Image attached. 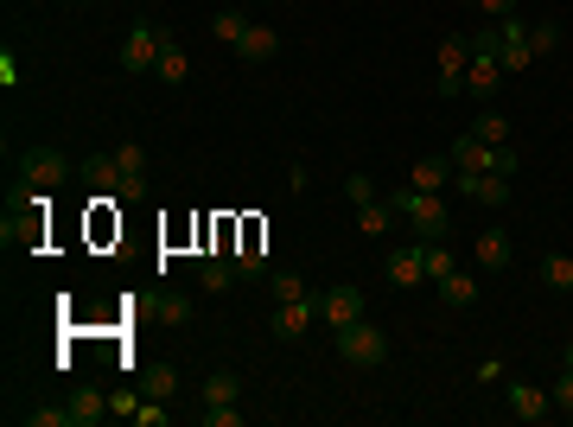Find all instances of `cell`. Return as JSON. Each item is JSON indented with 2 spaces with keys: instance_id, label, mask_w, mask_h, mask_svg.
<instances>
[{
  "instance_id": "8fae6325",
  "label": "cell",
  "mask_w": 573,
  "mask_h": 427,
  "mask_svg": "<svg viewBox=\"0 0 573 427\" xmlns=\"http://www.w3.org/2000/svg\"><path fill=\"white\" fill-rule=\"evenodd\" d=\"M453 185V153H427L414 160V192H446Z\"/></svg>"
},
{
  "instance_id": "e575fe53",
  "label": "cell",
  "mask_w": 573,
  "mask_h": 427,
  "mask_svg": "<svg viewBox=\"0 0 573 427\" xmlns=\"http://www.w3.org/2000/svg\"><path fill=\"white\" fill-rule=\"evenodd\" d=\"M160 319H166V326H185V319H191V300H185V294H166V300H160Z\"/></svg>"
},
{
  "instance_id": "cb8c5ba5",
  "label": "cell",
  "mask_w": 573,
  "mask_h": 427,
  "mask_svg": "<svg viewBox=\"0 0 573 427\" xmlns=\"http://www.w3.org/2000/svg\"><path fill=\"white\" fill-rule=\"evenodd\" d=\"M542 287L573 294V255H542Z\"/></svg>"
},
{
  "instance_id": "9c48e42d",
  "label": "cell",
  "mask_w": 573,
  "mask_h": 427,
  "mask_svg": "<svg viewBox=\"0 0 573 427\" xmlns=\"http://www.w3.org/2000/svg\"><path fill=\"white\" fill-rule=\"evenodd\" d=\"M446 153H453V173H491V160H497V147H484L472 128H465Z\"/></svg>"
},
{
  "instance_id": "b9f144b4",
  "label": "cell",
  "mask_w": 573,
  "mask_h": 427,
  "mask_svg": "<svg viewBox=\"0 0 573 427\" xmlns=\"http://www.w3.org/2000/svg\"><path fill=\"white\" fill-rule=\"evenodd\" d=\"M77 7H90V0H77Z\"/></svg>"
},
{
  "instance_id": "8d00e7d4",
  "label": "cell",
  "mask_w": 573,
  "mask_h": 427,
  "mask_svg": "<svg viewBox=\"0 0 573 427\" xmlns=\"http://www.w3.org/2000/svg\"><path fill=\"white\" fill-rule=\"evenodd\" d=\"M344 192H351V204H376V185L363 179V173H351V179H344Z\"/></svg>"
},
{
  "instance_id": "4316f807",
  "label": "cell",
  "mask_w": 573,
  "mask_h": 427,
  "mask_svg": "<svg viewBox=\"0 0 573 427\" xmlns=\"http://www.w3.org/2000/svg\"><path fill=\"white\" fill-rule=\"evenodd\" d=\"M421 255H427V281H446V275H453V249H446V236H440V243H421Z\"/></svg>"
},
{
  "instance_id": "f546056e",
  "label": "cell",
  "mask_w": 573,
  "mask_h": 427,
  "mask_svg": "<svg viewBox=\"0 0 573 427\" xmlns=\"http://www.w3.org/2000/svg\"><path fill=\"white\" fill-rule=\"evenodd\" d=\"M198 421H204V427H242V408H236V402H204Z\"/></svg>"
},
{
  "instance_id": "2e32d148",
  "label": "cell",
  "mask_w": 573,
  "mask_h": 427,
  "mask_svg": "<svg viewBox=\"0 0 573 427\" xmlns=\"http://www.w3.org/2000/svg\"><path fill=\"white\" fill-rule=\"evenodd\" d=\"M497 83H503L497 58H472V64H465V90H472V96H497Z\"/></svg>"
},
{
  "instance_id": "5b68a950",
  "label": "cell",
  "mask_w": 573,
  "mask_h": 427,
  "mask_svg": "<svg viewBox=\"0 0 573 427\" xmlns=\"http://www.w3.org/2000/svg\"><path fill=\"white\" fill-rule=\"evenodd\" d=\"M319 319V294H306V300H281L268 313V332L281 338V345H293V338H306V326Z\"/></svg>"
},
{
  "instance_id": "30bf717a",
  "label": "cell",
  "mask_w": 573,
  "mask_h": 427,
  "mask_svg": "<svg viewBox=\"0 0 573 427\" xmlns=\"http://www.w3.org/2000/svg\"><path fill=\"white\" fill-rule=\"evenodd\" d=\"M510 415L516 421H548L554 415V396H548V389H535V383H516L510 389Z\"/></svg>"
},
{
  "instance_id": "7a4b0ae2",
  "label": "cell",
  "mask_w": 573,
  "mask_h": 427,
  "mask_svg": "<svg viewBox=\"0 0 573 427\" xmlns=\"http://www.w3.org/2000/svg\"><path fill=\"white\" fill-rule=\"evenodd\" d=\"M332 338H338V357H344V364H357V370H376L382 357H389V332L370 326V319H357V326H344Z\"/></svg>"
},
{
  "instance_id": "3957f363",
  "label": "cell",
  "mask_w": 573,
  "mask_h": 427,
  "mask_svg": "<svg viewBox=\"0 0 573 427\" xmlns=\"http://www.w3.org/2000/svg\"><path fill=\"white\" fill-rule=\"evenodd\" d=\"M160 45H166V32L153 26V20H134L128 26V39H121V71H153V64H160Z\"/></svg>"
},
{
  "instance_id": "f35d334b",
  "label": "cell",
  "mask_w": 573,
  "mask_h": 427,
  "mask_svg": "<svg viewBox=\"0 0 573 427\" xmlns=\"http://www.w3.org/2000/svg\"><path fill=\"white\" fill-rule=\"evenodd\" d=\"M0 83H7V90L20 83V58H13V51H0Z\"/></svg>"
},
{
  "instance_id": "d4e9b609",
  "label": "cell",
  "mask_w": 573,
  "mask_h": 427,
  "mask_svg": "<svg viewBox=\"0 0 573 427\" xmlns=\"http://www.w3.org/2000/svg\"><path fill=\"white\" fill-rule=\"evenodd\" d=\"M440 300H446V306H478V281H472V275H459V268H453V275L440 281Z\"/></svg>"
},
{
  "instance_id": "ab89813d",
  "label": "cell",
  "mask_w": 573,
  "mask_h": 427,
  "mask_svg": "<svg viewBox=\"0 0 573 427\" xmlns=\"http://www.w3.org/2000/svg\"><path fill=\"white\" fill-rule=\"evenodd\" d=\"M472 7H484V13H497V20H510V13H516V0H472Z\"/></svg>"
},
{
  "instance_id": "7c38bea8",
  "label": "cell",
  "mask_w": 573,
  "mask_h": 427,
  "mask_svg": "<svg viewBox=\"0 0 573 427\" xmlns=\"http://www.w3.org/2000/svg\"><path fill=\"white\" fill-rule=\"evenodd\" d=\"M274 51H281V32H274V26H249V32H242V45H236V58L242 64H268Z\"/></svg>"
},
{
  "instance_id": "83f0119b",
  "label": "cell",
  "mask_w": 573,
  "mask_h": 427,
  "mask_svg": "<svg viewBox=\"0 0 573 427\" xmlns=\"http://www.w3.org/2000/svg\"><path fill=\"white\" fill-rule=\"evenodd\" d=\"M268 300H274V306H281V300H306V281L281 268V275H268Z\"/></svg>"
},
{
  "instance_id": "5bb4252c",
  "label": "cell",
  "mask_w": 573,
  "mask_h": 427,
  "mask_svg": "<svg viewBox=\"0 0 573 427\" xmlns=\"http://www.w3.org/2000/svg\"><path fill=\"white\" fill-rule=\"evenodd\" d=\"M389 281H395V287H421V281H427V255H421V243L389 255Z\"/></svg>"
},
{
  "instance_id": "6da1fadb",
  "label": "cell",
  "mask_w": 573,
  "mask_h": 427,
  "mask_svg": "<svg viewBox=\"0 0 573 427\" xmlns=\"http://www.w3.org/2000/svg\"><path fill=\"white\" fill-rule=\"evenodd\" d=\"M389 204H395V217H408V224L421 230V243H440V236L453 230V211H446L440 192H414V185H408V192H395Z\"/></svg>"
},
{
  "instance_id": "8992f818",
  "label": "cell",
  "mask_w": 573,
  "mask_h": 427,
  "mask_svg": "<svg viewBox=\"0 0 573 427\" xmlns=\"http://www.w3.org/2000/svg\"><path fill=\"white\" fill-rule=\"evenodd\" d=\"M497 32H503V51H497L503 77H510V71H529V64H535V51H529V26L510 13V20H497Z\"/></svg>"
},
{
  "instance_id": "4fadbf2b",
  "label": "cell",
  "mask_w": 573,
  "mask_h": 427,
  "mask_svg": "<svg viewBox=\"0 0 573 427\" xmlns=\"http://www.w3.org/2000/svg\"><path fill=\"white\" fill-rule=\"evenodd\" d=\"M236 275H242V268H236L223 249H217V255H198V281L211 287V294H230V287H236Z\"/></svg>"
},
{
  "instance_id": "60d3db41",
  "label": "cell",
  "mask_w": 573,
  "mask_h": 427,
  "mask_svg": "<svg viewBox=\"0 0 573 427\" xmlns=\"http://www.w3.org/2000/svg\"><path fill=\"white\" fill-rule=\"evenodd\" d=\"M561 364H567V370H573V345H567V357H561Z\"/></svg>"
},
{
  "instance_id": "e0dca14e",
  "label": "cell",
  "mask_w": 573,
  "mask_h": 427,
  "mask_svg": "<svg viewBox=\"0 0 573 427\" xmlns=\"http://www.w3.org/2000/svg\"><path fill=\"white\" fill-rule=\"evenodd\" d=\"M153 77H160V83H185V77H191V58H185L179 39L160 45V64H153Z\"/></svg>"
},
{
  "instance_id": "277c9868",
  "label": "cell",
  "mask_w": 573,
  "mask_h": 427,
  "mask_svg": "<svg viewBox=\"0 0 573 427\" xmlns=\"http://www.w3.org/2000/svg\"><path fill=\"white\" fill-rule=\"evenodd\" d=\"M319 319L332 332H344V326H357V319H370V300H363L357 287H325V294H319Z\"/></svg>"
},
{
  "instance_id": "ac0fdd59",
  "label": "cell",
  "mask_w": 573,
  "mask_h": 427,
  "mask_svg": "<svg viewBox=\"0 0 573 427\" xmlns=\"http://www.w3.org/2000/svg\"><path fill=\"white\" fill-rule=\"evenodd\" d=\"M433 58H440V77H465V64H472V39H440V51H433Z\"/></svg>"
},
{
  "instance_id": "d6a6232c",
  "label": "cell",
  "mask_w": 573,
  "mask_h": 427,
  "mask_svg": "<svg viewBox=\"0 0 573 427\" xmlns=\"http://www.w3.org/2000/svg\"><path fill=\"white\" fill-rule=\"evenodd\" d=\"M115 198L121 204H141L147 198V173H115Z\"/></svg>"
},
{
  "instance_id": "603a6c76",
  "label": "cell",
  "mask_w": 573,
  "mask_h": 427,
  "mask_svg": "<svg viewBox=\"0 0 573 427\" xmlns=\"http://www.w3.org/2000/svg\"><path fill=\"white\" fill-rule=\"evenodd\" d=\"M472 134H478L484 147H510V115H503V109H484L478 122H472Z\"/></svg>"
},
{
  "instance_id": "484cf974",
  "label": "cell",
  "mask_w": 573,
  "mask_h": 427,
  "mask_svg": "<svg viewBox=\"0 0 573 427\" xmlns=\"http://www.w3.org/2000/svg\"><path fill=\"white\" fill-rule=\"evenodd\" d=\"M236 396H242L236 370H211V377H204V402H236Z\"/></svg>"
},
{
  "instance_id": "836d02e7",
  "label": "cell",
  "mask_w": 573,
  "mask_h": 427,
  "mask_svg": "<svg viewBox=\"0 0 573 427\" xmlns=\"http://www.w3.org/2000/svg\"><path fill=\"white\" fill-rule=\"evenodd\" d=\"M497 51H503V32H497V26L472 32V58H497Z\"/></svg>"
},
{
  "instance_id": "74e56055",
  "label": "cell",
  "mask_w": 573,
  "mask_h": 427,
  "mask_svg": "<svg viewBox=\"0 0 573 427\" xmlns=\"http://www.w3.org/2000/svg\"><path fill=\"white\" fill-rule=\"evenodd\" d=\"M491 173H503V179H516V173H523V160H516V147H497V160H491Z\"/></svg>"
},
{
  "instance_id": "1f68e13d",
  "label": "cell",
  "mask_w": 573,
  "mask_h": 427,
  "mask_svg": "<svg viewBox=\"0 0 573 427\" xmlns=\"http://www.w3.org/2000/svg\"><path fill=\"white\" fill-rule=\"evenodd\" d=\"M554 45H561V26H554V20H542V26H529V51H535V58H548Z\"/></svg>"
},
{
  "instance_id": "d590c367",
  "label": "cell",
  "mask_w": 573,
  "mask_h": 427,
  "mask_svg": "<svg viewBox=\"0 0 573 427\" xmlns=\"http://www.w3.org/2000/svg\"><path fill=\"white\" fill-rule=\"evenodd\" d=\"M548 396H554V408H561V415H573V370H561V383H554Z\"/></svg>"
},
{
  "instance_id": "f1b7e54d",
  "label": "cell",
  "mask_w": 573,
  "mask_h": 427,
  "mask_svg": "<svg viewBox=\"0 0 573 427\" xmlns=\"http://www.w3.org/2000/svg\"><path fill=\"white\" fill-rule=\"evenodd\" d=\"M109 160H115V173H147V147H134V141H121Z\"/></svg>"
},
{
  "instance_id": "7402d4cb",
  "label": "cell",
  "mask_w": 573,
  "mask_h": 427,
  "mask_svg": "<svg viewBox=\"0 0 573 427\" xmlns=\"http://www.w3.org/2000/svg\"><path fill=\"white\" fill-rule=\"evenodd\" d=\"M389 224H395V204H389V198L357 204V230H363V236H389Z\"/></svg>"
},
{
  "instance_id": "d6986e66",
  "label": "cell",
  "mask_w": 573,
  "mask_h": 427,
  "mask_svg": "<svg viewBox=\"0 0 573 427\" xmlns=\"http://www.w3.org/2000/svg\"><path fill=\"white\" fill-rule=\"evenodd\" d=\"M141 396L172 402V396H179V370H172V364H147V370H141Z\"/></svg>"
},
{
  "instance_id": "52a82bcc",
  "label": "cell",
  "mask_w": 573,
  "mask_h": 427,
  "mask_svg": "<svg viewBox=\"0 0 573 427\" xmlns=\"http://www.w3.org/2000/svg\"><path fill=\"white\" fill-rule=\"evenodd\" d=\"M453 185L472 204H510V192H516V179H503V173H453Z\"/></svg>"
},
{
  "instance_id": "ffe728a7",
  "label": "cell",
  "mask_w": 573,
  "mask_h": 427,
  "mask_svg": "<svg viewBox=\"0 0 573 427\" xmlns=\"http://www.w3.org/2000/svg\"><path fill=\"white\" fill-rule=\"evenodd\" d=\"M71 415H77V427L109 421V396H102V389H77V396H71Z\"/></svg>"
},
{
  "instance_id": "4dcf8cb0",
  "label": "cell",
  "mask_w": 573,
  "mask_h": 427,
  "mask_svg": "<svg viewBox=\"0 0 573 427\" xmlns=\"http://www.w3.org/2000/svg\"><path fill=\"white\" fill-rule=\"evenodd\" d=\"M26 427H77V415H71V402H64V408H32Z\"/></svg>"
},
{
  "instance_id": "ba28073f",
  "label": "cell",
  "mask_w": 573,
  "mask_h": 427,
  "mask_svg": "<svg viewBox=\"0 0 573 427\" xmlns=\"http://www.w3.org/2000/svg\"><path fill=\"white\" fill-rule=\"evenodd\" d=\"M26 185H39V192H51V185H64V153L58 147H32L26 153Z\"/></svg>"
},
{
  "instance_id": "44dd1931",
  "label": "cell",
  "mask_w": 573,
  "mask_h": 427,
  "mask_svg": "<svg viewBox=\"0 0 573 427\" xmlns=\"http://www.w3.org/2000/svg\"><path fill=\"white\" fill-rule=\"evenodd\" d=\"M249 26H255V20H249V13H242V7H223L217 20H211V32H217V45H230V51L242 45V32H249Z\"/></svg>"
},
{
  "instance_id": "9a60e30c",
  "label": "cell",
  "mask_w": 573,
  "mask_h": 427,
  "mask_svg": "<svg viewBox=\"0 0 573 427\" xmlns=\"http://www.w3.org/2000/svg\"><path fill=\"white\" fill-rule=\"evenodd\" d=\"M472 262H478V268H510V236H503V230H484L478 243H472Z\"/></svg>"
}]
</instances>
